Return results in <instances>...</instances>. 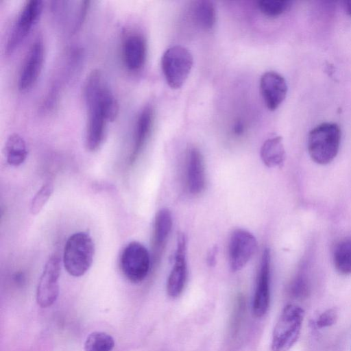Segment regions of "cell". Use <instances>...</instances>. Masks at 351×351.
Returning <instances> with one entry per match:
<instances>
[{
	"instance_id": "6da1fadb",
	"label": "cell",
	"mask_w": 351,
	"mask_h": 351,
	"mask_svg": "<svg viewBox=\"0 0 351 351\" xmlns=\"http://www.w3.org/2000/svg\"><path fill=\"white\" fill-rule=\"evenodd\" d=\"M105 80L99 69L87 75L83 86L86 108L85 145L90 152L97 151L103 143L108 122L101 101V90Z\"/></svg>"
},
{
	"instance_id": "7a4b0ae2",
	"label": "cell",
	"mask_w": 351,
	"mask_h": 351,
	"mask_svg": "<svg viewBox=\"0 0 351 351\" xmlns=\"http://www.w3.org/2000/svg\"><path fill=\"white\" fill-rule=\"evenodd\" d=\"M340 141L341 130L339 125L335 123H322L308 134V154L315 162L328 164L336 157Z\"/></svg>"
},
{
	"instance_id": "3957f363",
	"label": "cell",
	"mask_w": 351,
	"mask_h": 351,
	"mask_svg": "<svg viewBox=\"0 0 351 351\" xmlns=\"http://www.w3.org/2000/svg\"><path fill=\"white\" fill-rule=\"evenodd\" d=\"M95 247L91 237L84 232L71 235L64 248L63 264L72 276H83L90 267L94 256Z\"/></svg>"
},
{
	"instance_id": "277c9868",
	"label": "cell",
	"mask_w": 351,
	"mask_h": 351,
	"mask_svg": "<svg viewBox=\"0 0 351 351\" xmlns=\"http://www.w3.org/2000/svg\"><path fill=\"white\" fill-rule=\"evenodd\" d=\"M304 316V310L298 306L288 304L283 308L273 331L272 351L292 348L300 337Z\"/></svg>"
},
{
	"instance_id": "5b68a950",
	"label": "cell",
	"mask_w": 351,
	"mask_h": 351,
	"mask_svg": "<svg viewBox=\"0 0 351 351\" xmlns=\"http://www.w3.org/2000/svg\"><path fill=\"white\" fill-rule=\"evenodd\" d=\"M193 58L191 52L180 45L168 48L161 58V68L168 85L174 89L180 88L191 71Z\"/></svg>"
},
{
	"instance_id": "8992f818",
	"label": "cell",
	"mask_w": 351,
	"mask_h": 351,
	"mask_svg": "<svg viewBox=\"0 0 351 351\" xmlns=\"http://www.w3.org/2000/svg\"><path fill=\"white\" fill-rule=\"evenodd\" d=\"M119 262L124 276L134 283L147 277L152 264L147 249L138 241H132L124 247Z\"/></svg>"
},
{
	"instance_id": "52a82bcc",
	"label": "cell",
	"mask_w": 351,
	"mask_h": 351,
	"mask_svg": "<svg viewBox=\"0 0 351 351\" xmlns=\"http://www.w3.org/2000/svg\"><path fill=\"white\" fill-rule=\"evenodd\" d=\"M43 1L29 0L22 6L8 34L5 51L12 53L37 22L43 10Z\"/></svg>"
},
{
	"instance_id": "ba28073f",
	"label": "cell",
	"mask_w": 351,
	"mask_h": 351,
	"mask_svg": "<svg viewBox=\"0 0 351 351\" xmlns=\"http://www.w3.org/2000/svg\"><path fill=\"white\" fill-rule=\"evenodd\" d=\"M257 249V241L249 231L234 230L228 243V259L233 271L242 269L252 258Z\"/></svg>"
},
{
	"instance_id": "9c48e42d",
	"label": "cell",
	"mask_w": 351,
	"mask_h": 351,
	"mask_svg": "<svg viewBox=\"0 0 351 351\" xmlns=\"http://www.w3.org/2000/svg\"><path fill=\"white\" fill-rule=\"evenodd\" d=\"M60 269V258L51 256L45 265L36 290V301L42 308L51 306L58 298Z\"/></svg>"
},
{
	"instance_id": "30bf717a",
	"label": "cell",
	"mask_w": 351,
	"mask_h": 351,
	"mask_svg": "<svg viewBox=\"0 0 351 351\" xmlns=\"http://www.w3.org/2000/svg\"><path fill=\"white\" fill-rule=\"evenodd\" d=\"M45 48L38 37L32 43L22 64L18 78V88L21 91L29 89L36 82L44 62Z\"/></svg>"
},
{
	"instance_id": "8fae6325",
	"label": "cell",
	"mask_w": 351,
	"mask_h": 351,
	"mask_svg": "<svg viewBox=\"0 0 351 351\" xmlns=\"http://www.w3.org/2000/svg\"><path fill=\"white\" fill-rule=\"evenodd\" d=\"M187 276L186 240L184 234L179 232L174 264L167 282V293L169 297L178 298L183 291Z\"/></svg>"
},
{
	"instance_id": "7c38bea8",
	"label": "cell",
	"mask_w": 351,
	"mask_h": 351,
	"mask_svg": "<svg viewBox=\"0 0 351 351\" xmlns=\"http://www.w3.org/2000/svg\"><path fill=\"white\" fill-rule=\"evenodd\" d=\"M271 254L268 248L263 252L254 295L252 311L256 317H262L267 313L270 301Z\"/></svg>"
},
{
	"instance_id": "4fadbf2b",
	"label": "cell",
	"mask_w": 351,
	"mask_h": 351,
	"mask_svg": "<svg viewBox=\"0 0 351 351\" xmlns=\"http://www.w3.org/2000/svg\"><path fill=\"white\" fill-rule=\"evenodd\" d=\"M260 90L267 108L275 110L286 97L287 84L282 75L269 71L264 73L261 77Z\"/></svg>"
},
{
	"instance_id": "5bb4252c",
	"label": "cell",
	"mask_w": 351,
	"mask_h": 351,
	"mask_svg": "<svg viewBox=\"0 0 351 351\" xmlns=\"http://www.w3.org/2000/svg\"><path fill=\"white\" fill-rule=\"evenodd\" d=\"M122 60L130 71H137L144 66L147 58V43L140 33L132 32L123 39L121 47Z\"/></svg>"
},
{
	"instance_id": "9a60e30c",
	"label": "cell",
	"mask_w": 351,
	"mask_h": 351,
	"mask_svg": "<svg viewBox=\"0 0 351 351\" xmlns=\"http://www.w3.org/2000/svg\"><path fill=\"white\" fill-rule=\"evenodd\" d=\"M172 216L168 208L160 209L156 214L152 236V263L160 262L172 228Z\"/></svg>"
},
{
	"instance_id": "2e32d148",
	"label": "cell",
	"mask_w": 351,
	"mask_h": 351,
	"mask_svg": "<svg viewBox=\"0 0 351 351\" xmlns=\"http://www.w3.org/2000/svg\"><path fill=\"white\" fill-rule=\"evenodd\" d=\"M186 184L190 193L198 195L205 189L206 171L203 155L197 147L190 149L186 160Z\"/></svg>"
},
{
	"instance_id": "e0dca14e",
	"label": "cell",
	"mask_w": 351,
	"mask_h": 351,
	"mask_svg": "<svg viewBox=\"0 0 351 351\" xmlns=\"http://www.w3.org/2000/svg\"><path fill=\"white\" fill-rule=\"evenodd\" d=\"M154 124V110L151 106H145L136 121L133 146L130 156V162L133 163L144 149L151 134Z\"/></svg>"
},
{
	"instance_id": "ac0fdd59",
	"label": "cell",
	"mask_w": 351,
	"mask_h": 351,
	"mask_svg": "<svg viewBox=\"0 0 351 351\" xmlns=\"http://www.w3.org/2000/svg\"><path fill=\"white\" fill-rule=\"evenodd\" d=\"M261 158L268 167L282 165L285 159V150L281 136H274L266 140L261 148Z\"/></svg>"
},
{
	"instance_id": "d6986e66",
	"label": "cell",
	"mask_w": 351,
	"mask_h": 351,
	"mask_svg": "<svg viewBox=\"0 0 351 351\" xmlns=\"http://www.w3.org/2000/svg\"><path fill=\"white\" fill-rule=\"evenodd\" d=\"M4 154L9 165L14 167L21 165L27 156V146L23 138L16 133L10 134L5 144Z\"/></svg>"
},
{
	"instance_id": "ffe728a7",
	"label": "cell",
	"mask_w": 351,
	"mask_h": 351,
	"mask_svg": "<svg viewBox=\"0 0 351 351\" xmlns=\"http://www.w3.org/2000/svg\"><path fill=\"white\" fill-rule=\"evenodd\" d=\"M192 16L195 23L204 31H210L215 25L217 12L210 1H199L193 8Z\"/></svg>"
},
{
	"instance_id": "44dd1931",
	"label": "cell",
	"mask_w": 351,
	"mask_h": 351,
	"mask_svg": "<svg viewBox=\"0 0 351 351\" xmlns=\"http://www.w3.org/2000/svg\"><path fill=\"white\" fill-rule=\"evenodd\" d=\"M333 263L339 273L351 274V239L342 241L336 245Z\"/></svg>"
},
{
	"instance_id": "7402d4cb",
	"label": "cell",
	"mask_w": 351,
	"mask_h": 351,
	"mask_svg": "<svg viewBox=\"0 0 351 351\" xmlns=\"http://www.w3.org/2000/svg\"><path fill=\"white\" fill-rule=\"evenodd\" d=\"M114 346L112 337L104 332H93L84 343L85 351H112Z\"/></svg>"
},
{
	"instance_id": "603a6c76",
	"label": "cell",
	"mask_w": 351,
	"mask_h": 351,
	"mask_svg": "<svg viewBox=\"0 0 351 351\" xmlns=\"http://www.w3.org/2000/svg\"><path fill=\"white\" fill-rule=\"evenodd\" d=\"M291 1L287 0H259L257 7L268 17H277L289 9Z\"/></svg>"
},
{
	"instance_id": "cb8c5ba5",
	"label": "cell",
	"mask_w": 351,
	"mask_h": 351,
	"mask_svg": "<svg viewBox=\"0 0 351 351\" xmlns=\"http://www.w3.org/2000/svg\"><path fill=\"white\" fill-rule=\"evenodd\" d=\"M53 192L52 182L45 183L37 191L30 204V213L37 215L43 209V206L51 196Z\"/></svg>"
},
{
	"instance_id": "d4e9b609",
	"label": "cell",
	"mask_w": 351,
	"mask_h": 351,
	"mask_svg": "<svg viewBox=\"0 0 351 351\" xmlns=\"http://www.w3.org/2000/svg\"><path fill=\"white\" fill-rule=\"evenodd\" d=\"M337 319V311L335 308H330L322 313L318 317L316 324L319 328L333 325Z\"/></svg>"
},
{
	"instance_id": "484cf974",
	"label": "cell",
	"mask_w": 351,
	"mask_h": 351,
	"mask_svg": "<svg viewBox=\"0 0 351 351\" xmlns=\"http://www.w3.org/2000/svg\"><path fill=\"white\" fill-rule=\"evenodd\" d=\"M293 291L298 295H306L308 291V284L303 276H298L292 285Z\"/></svg>"
},
{
	"instance_id": "4316f807",
	"label": "cell",
	"mask_w": 351,
	"mask_h": 351,
	"mask_svg": "<svg viewBox=\"0 0 351 351\" xmlns=\"http://www.w3.org/2000/svg\"><path fill=\"white\" fill-rule=\"evenodd\" d=\"M233 132L237 135H241L244 132V125L241 121L235 123L233 127Z\"/></svg>"
},
{
	"instance_id": "83f0119b",
	"label": "cell",
	"mask_w": 351,
	"mask_h": 351,
	"mask_svg": "<svg viewBox=\"0 0 351 351\" xmlns=\"http://www.w3.org/2000/svg\"><path fill=\"white\" fill-rule=\"evenodd\" d=\"M343 6L346 13L351 16V0L343 1Z\"/></svg>"
}]
</instances>
